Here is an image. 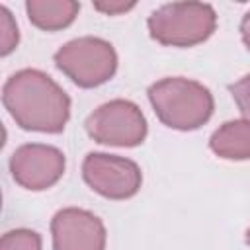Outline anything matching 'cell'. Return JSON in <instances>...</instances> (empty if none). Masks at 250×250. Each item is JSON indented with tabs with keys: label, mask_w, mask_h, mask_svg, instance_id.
<instances>
[{
	"label": "cell",
	"mask_w": 250,
	"mask_h": 250,
	"mask_svg": "<svg viewBox=\"0 0 250 250\" xmlns=\"http://www.w3.org/2000/svg\"><path fill=\"white\" fill-rule=\"evenodd\" d=\"M82 178L92 191L113 201L137 195L143 184V172L135 160L107 152L86 154L82 162Z\"/></svg>",
	"instance_id": "6"
},
{
	"label": "cell",
	"mask_w": 250,
	"mask_h": 250,
	"mask_svg": "<svg viewBox=\"0 0 250 250\" xmlns=\"http://www.w3.org/2000/svg\"><path fill=\"white\" fill-rule=\"evenodd\" d=\"M209 148L225 160H250V121L232 119L209 137Z\"/></svg>",
	"instance_id": "9"
},
{
	"label": "cell",
	"mask_w": 250,
	"mask_h": 250,
	"mask_svg": "<svg viewBox=\"0 0 250 250\" xmlns=\"http://www.w3.org/2000/svg\"><path fill=\"white\" fill-rule=\"evenodd\" d=\"M41 234L31 229H14L2 234L0 250H41Z\"/></svg>",
	"instance_id": "11"
},
{
	"label": "cell",
	"mask_w": 250,
	"mask_h": 250,
	"mask_svg": "<svg viewBox=\"0 0 250 250\" xmlns=\"http://www.w3.org/2000/svg\"><path fill=\"white\" fill-rule=\"evenodd\" d=\"M240 37H242V43L246 45V49L250 51V10L240 20Z\"/></svg>",
	"instance_id": "15"
},
{
	"label": "cell",
	"mask_w": 250,
	"mask_h": 250,
	"mask_svg": "<svg viewBox=\"0 0 250 250\" xmlns=\"http://www.w3.org/2000/svg\"><path fill=\"white\" fill-rule=\"evenodd\" d=\"M25 12L37 29L61 31L76 20L80 4L74 0H27Z\"/></svg>",
	"instance_id": "10"
},
{
	"label": "cell",
	"mask_w": 250,
	"mask_h": 250,
	"mask_svg": "<svg viewBox=\"0 0 250 250\" xmlns=\"http://www.w3.org/2000/svg\"><path fill=\"white\" fill-rule=\"evenodd\" d=\"M0 55L8 57L20 43L18 25L14 21V16L6 6H0Z\"/></svg>",
	"instance_id": "12"
},
{
	"label": "cell",
	"mask_w": 250,
	"mask_h": 250,
	"mask_svg": "<svg viewBox=\"0 0 250 250\" xmlns=\"http://www.w3.org/2000/svg\"><path fill=\"white\" fill-rule=\"evenodd\" d=\"M244 242H246V244H248V246H250V229H248V230H246V236H244Z\"/></svg>",
	"instance_id": "16"
},
{
	"label": "cell",
	"mask_w": 250,
	"mask_h": 250,
	"mask_svg": "<svg viewBox=\"0 0 250 250\" xmlns=\"http://www.w3.org/2000/svg\"><path fill=\"white\" fill-rule=\"evenodd\" d=\"M229 92H230L234 104L238 105V111L244 115V119L250 121V74H246L240 80H236L234 84H230Z\"/></svg>",
	"instance_id": "13"
},
{
	"label": "cell",
	"mask_w": 250,
	"mask_h": 250,
	"mask_svg": "<svg viewBox=\"0 0 250 250\" xmlns=\"http://www.w3.org/2000/svg\"><path fill=\"white\" fill-rule=\"evenodd\" d=\"M146 25L150 37L164 47H193L213 35L217 14L211 4L172 2L154 10Z\"/></svg>",
	"instance_id": "3"
},
{
	"label": "cell",
	"mask_w": 250,
	"mask_h": 250,
	"mask_svg": "<svg viewBox=\"0 0 250 250\" xmlns=\"http://www.w3.org/2000/svg\"><path fill=\"white\" fill-rule=\"evenodd\" d=\"M146 96L156 117L176 131H195L203 127L215 109L211 90L184 76L156 80L148 86Z\"/></svg>",
	"instance_id": "2"
},
{
	"label": "cell",
	"mask_w": 250,
	"mask_h": 250,
	"mask_svg": "<svg viewBox=\"0 0 250 250\" xmlns=\"http://www.w3.org/2000/svg\"><path fill=\"white\" fill-rule=\"evenodd\" d=\"M53 250H105L107 232L98 215L88 209L64 207L51 219Z\"/></svg>",
	"instance_id": "8"
},
{
	"label": "cell",
	"mask_w": 250,
	"mask_h": 250,
	"mask_svg": "<svg viewBox=\"0 0 250 250\" xmlns=\"http://www.w3.org/2000/svg\"><path fill=\"white\" fill-rule=\"evenodd\" d=\"M94 8L105 16H117L123 12H129L131 8H135V2H121V0H113V2H94Z\"/></svg>",
	"instance_id": "14"
},
{
	"label": "cell",
	"mask_w": 250,
	"mask_h": 250,
	"mask_svg": "<svg viewBox=\"0 0 250 250\" xmlns=\"http://www.w3.org/2000/svg\"><path fill=\"white\" fill-rule=\"evenodd\" d=\"M55 66L78 88H98L117 72V53L102 37L84 35L64 43L53 55Z\"/></svg>",
	"instance_id": "4"
},
{
	"label": "cell",
	"mask_w": 250,
	"mask_h": 250,
	"mask_svg": "<svg viewBox=\"0 0 250 250\" xmlns=\"http://www.w3.org/2000/svg\"><path fill=\"white\" fill-rule=\"evenodd\" d=\"M86 133L100 145L109 146H139L148 133L146 119L141 107L131 100H111L102 104L86 117Z\"/></svg>",
	"instance_id": "5"
},
{
	"label": "cell",
	"mask_w": 250,
	"mask_h": 250,
	"mask_svg": "<svg viewBox=\"0 0 250 250\" xmlns=\"http://www.w3.org/2000/svg\"><path fill=\"white\" fill-rule=\"evenodd\" d=\"M8 166L18 186L29 191H43L53 188L62 178L66 158L57 146L27 143L12 152Z\"/></svg>",
	"instance_id": "7"
},
{
	"label": "cell",
	"mask_w": 250,
	"mask_h": 250,
	"mask_svg": "<svg viewBox=\"0 0 250 250\" xmlns=\"http://www.w3.org/2000/svg\"><path fill=\"white\" fill-rule=\"evenodd\" d=\"M2 104L23 131L62 133L70 119L68 94L43 70L21 68L2 88Z\"/></svg>",
	"instance_id": "1"
}]
</instances>
